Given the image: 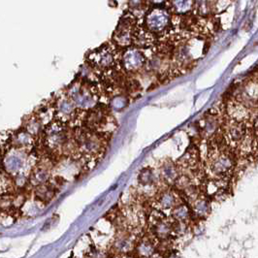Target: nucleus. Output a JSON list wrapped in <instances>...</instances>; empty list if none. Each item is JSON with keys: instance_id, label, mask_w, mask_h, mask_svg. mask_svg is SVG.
<instances>
[{"instance_id": "4", "label": "nucleus", "mask_w": 258, "mask_h": 258, "mask_svg": "<svg viewBox=\"0 0 258 258\" xmlns=\"http://www.w3.org/2000/svg\"><path fill=\"white\" fill-rule=\"evenodd\" d=\"M147 57L140 51V49L133 46L127 48L122 56L123 69L129 73L140 71L147 65Z\"/></svg>"}, {"instance_id": "3", "label": "nucleus", "mask_w": 258, "mask_h": 258, "mask_svg": "<svg viewBox=\"0 0 258 258\" xmlns=\"http://www.w3.org/2000/svg\"><path fill=\"white\" fill-rule=\"evenodd\" d=\"M171 22L169 12L165 8H150L146 15L147 29L151 33L166 31Z\"/></svg>"}, {"instance_id": "2", "label": "nucleus", "mask_w": 258, "mask_h": 258, "mask_svg": "<svg viewBox=\"0 0 258 258\" xmlns=\"http://www.w3.org/2000/svg\"><path fill=\"white\" fill-rule=\"evenodd\" d=\"M87 61L93 69L106 71L111 70V68L115 66L117 63V57L112 47L104 45L88 55Z\"/></svg>"}, {"instance_id": "5", "label": "nucleus", "mask_w": 258, "mask_h": 258, "mask_svg": "<svg viewBox=\"0 0 258 258\" xmlns=\"http://www.w3.org/2000/svg\"><path fill=\"white\" fill-rule=\"evenodd\" d=\"M23 150H16V152H7L4 155L3 162V171H5L9 175H19L21 174V170L24 165V157H22Z\"/></svg>"}, {"instance_id": "12", "label": "nucleus", "mask_w": 258, "mask_h": 258, "mask_svg": "<svg viewBox=\"0 0 258 258\" xmlns=\"http://www.w3.org/2000/svg\"><path fill=\"white\" fill-rule=\"evenodd\" d=\"M161 175L163 178V181L166 183H174L180 176L179 168L172 162H166L163 163L161 168Z\"/></svg>"}, {"instance_id": "16", "label": "nucleus", "mask_w": 258, "mask_h": 258, "mask_svg": "<svg viewBox=\"0 0 258 258\" xmlns=\"http://www.w3.org/2000/svg\"><path fill=\"white\" fill-rule=\"evenodd\" d=\"M138 180L142 187H153L155 184V176L150 168L143 169L139 173Z\"/></svg>"}, {"instance_id": "17", "label": "nucleus", "mask_w": 258, "mask_h": 258, "mask_svg": "<svg viewBox=\"0 0 258 258\" xmlns=\"http://www.w3.org/2000/svg\"><path fill=\"white\" fill-rule=\"evenodd\" d=\"M138 257L141 258H150L154 255V246L150 241L139 243L137 247Z\"/></svg>"}, {"instance_id": "1", "label": "nucleus", "mask_w": 258, "mask_h": 258, "mask_svg": "<svg viewBox=\"0 0 258 258\" xmlns=\"http://www.w3.org/2000/svg\"><path fill=\"white\" fill-rule=\"evenodd\" d=\"M234 166V160L229 152L214 149L210 155L209 169L213 175L217 179L224 180L227 175L232 171Z\"/></svg>"}, {"instance_id": "19", "label": "nucleus", "mask_w": 258, "mask_h": 258, "mask_svg": "<svg viewBox=\"0 0 258 258\" xmlns=\"http://www.w3.org/2000/svg\"><path fill=\"white\" fill-rule=\"evenodd\" d=\"M128 103H129V98L125 94H118L111 99V107L116 110H121L127 107Z\"/></svg>"}, {"instance_id": "13", "label": "nucleus", "mask_w": 258, "mask_h": 258, "mask_svg": "<svg viewBox=\"0 0 258 258\" xmlns=\"http://www.w3.org/2000/svg\"><path fill=\"white\" fill-rule=\"evenodd\" d=\"M227 134L231 141L239 142L243 140L245 137V134H246L245 126L242 123L234 121L229 125L228 129H227Z\"/></svg>"}, {"instance_id": "8", "label": "nucleus", "mask_w": 258, "mask_h": 258, "mask_svg": "<svg viewBox=\"0 0 258 258\" xmlns=\"http://www.w3.org/2000/svg\"><path fill=\"white\" fill-rule=\"evenodd\" d=\"M152 231L156 238L163 240V241L167 240L173 233L172 222L166 219H163L152 226Z\"/></svg>"}, {"instance_id": "11", "label": "nucleus", "mask_w": 258, "mask_h": 258, "mask_svg": "<svg viewBox=\"0 0 258 258\" xmlns=\"http://www.w3.org/2000/svg\"><path fill=\"white\" fill-rule=\"evenodd\" d=\"M42 128H43V122L36 115V116H31V117L26 118L22 129L26 130L33 137H36L42 132Z\"/></svg>"}, {"instance_id": "14", "label": "nucleus", "mask_w": 258, "mask_h": 258, "mask_svg": "<svg viewBox=\"0 0 258 258\" xmlns=\"http://www.w3.org/2000/svg\"><path fill=\"white\" fill-rule=\"evenodd\" d=\"M210 210H211V206L207 199L201 197V198H197L194 201L193 212L197 217L199 218L206 217L210 214Z\"/></svg>"}, {"instance_id": "9", "label": "nucleus", "mask_w": 258, "mask_h": 258, "mask_svg": "<svg viewBox=\"0 0 258 258\" xmlns=\"http://www.w3.org/2000/svg\"><path fill=\"white\" fill-rule=\"evenodd\" d=\"M157 203L159 207L162 210H170V209H175L178 205V196L177 194L171 191H166L163 192L159 195Z\"/></svg>"}, {"instance_id": "15", "label": "nucleus", "mask_w": 258, "mask_h": 258, "mask_svg": "<svg viewBox=\"0 0 258 258\" xmlns=\"http://www.w3.org/2000/svg\"><path fill=\"white\" fill-rule=\"evenodd\" d=\"M172 216L176 221L186 222L191 216V211L186 204H180L173 209Z\"/></svg>"}, {"instance_id": "7", "label": "nucleus", "mask_w": 258, "mask_h": 258, "mask_svg": "<svg viewBox=\"0 0 258 258\" xmlns=\"http://www.w3.org/2000/svg\"><path fill=\"white\" fill-rule=\"evenodd\" d=\"M154 44L153 33L149 31L147 28L136 26L132 35V46L138 49L150 48Z\"/></svg>"}, {"instance_id": "18", "label": "nucleus", "mask_w": 258, "mask_h": 258, "mask_svg": "<svg viewBox=\"0 0 258 258\" xmlns=\"http://www.w3.org/2000/svg\"><path fill=\"white\" fill-rule=\"evenodd\" d=\"M195 3L194 2H187V1H179V2H172L171 6L173 7L172 9L179 14H185L194 9Z\"/></svg>"}, {"instance_id": "21", "label": "nucleus", "mask_w": 258, "mask_h": 258, "mask_svg": "<svg viewBox=\"0 0 258 258\" xmlns=\"http://www.w3.org/2000/svg\"><path fill=\"white\" fill-rule=\"evenodd\" d=\"M132 258V257H125V258Z\"/></svg>"}, {"instance_id": "6", "label": "nucleus", "mask_w": 258, "mask_h": 258, "mask_svg": "<svg viewBox=\"0 0 258 258\" xmlns=\"http://www.w3.org/2000/svg\"><path fill=\"white\" fill-rule=\"evenodd\" d=\"M10 140V146L13 149L23 151L29 150L34 144V137L23 129L12 134Z\"/></svg>"}, {"instance_id": "20", "label": "nucleus", "mask_w": 258, "mask_h": 258, "mask_svg": "<svg viewBox=\"0 0 258 258\" xmlns=\"http://www.w3.org/2000/svg\"><path fill=\"white\" fill-rule=\"evenodd\" d=\"M132 247V243L128 237H122L116 242V248L120 252H129Z\"/></svg>"}, {"instance_id": "10", "label": "nucleus", "mask_w": 258, "mask_h": 258, "mask_svg": "<svg viewBox=\"0 0 258 258\" xmlns=\"http://www.w3.org/2000/svg\"><path fill=\"white\" fill-rule=\"evenodd\" d=\"M55 194H56V187L50 184L49 182L35 188V196L42 203L49 202L51 199H53Z\"/></svg>"}]
</instances>
